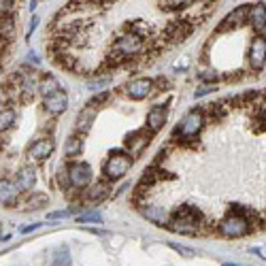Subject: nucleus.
Here are the masks:
<instances>
[{
    "label": "nucleus",
    "mask_w": 266,
    "mask_h": 266,
    "mask_svg": "<svg viewBox=\"0 0 266 266\" xmlns=\"http://www.w3.org/2000/svg\"><path fill=\"white\" fill-rule=\"evenodd\" d=\"M201 222H203L201 211H196L192 207H181L168 220V228L179 234H196L201 230Z\"/></svg>",
    "instance_id": "nucleus-1"
},
{
    "label": "nucleus",
    "mask_w": 266,
    "mask_h": 266,
    "mask_svg": "<svg viewBox=\"0 0 266 266\" xmlns=\"http://www.w3.org/2000/svg\"><path fill=\"white\" fill-rule=\"evenodd\" d=\"M143 39L137 34V32H128V34H121L119 39L113 43V58L115 60H128V58H135L143 51Z\"/></svg>",
    "instance_id": "nucleus-2"
},
{
    "label": "nucleus",
    "mask_w": 266,
    "mask_h": 266,
    "mask_svg": "<svg viewBox=\"0 0 266 266\" xmlns=\"http://www.w3.org/2000/svg\"><path fill=\"white\" fill-rule=\"evenodd\" d=\"M217 230L224 236H230V239H239V236H245L251 230V220L243 213H230L226 220L220 222Z\"/></svg>",
    "instance_id": "nucleus-3"
},
{
    "label": "nucleus",
    "mask_w": 266,
    "mask_h": 266,
    "mask_svg": "<svg viewBox=\"0 0 266 266\" xmlns=\"http://www.w3.org/2000/svg\"><path fill=\"white\" fill-rule=\"evenodd\" d=\"M130 166H132V158L117 151V154H111V158L104 162L102 173L107 175V179H119V177H123L128 173Z\"/></svg>",
    "instance_id": "nucleus-4"
},
{
    "label": "nucleus",
    "mask_w": 266,
    "mask_h": 266,
    "mask_svg": "<svg viewBox=\"0 0 266 266\" xmlns=\"http://www.w3.org/2000/svg\"><path fill=\"white\" fill-rule=\"evenodd\" d=\"M203 123H205V115L201 111H189L183 117L181 126L177 128V135H181L183 139H192L203 130Z\"/></svg>",
    "instance_id": "nucleus-5"
},
{
    "label": "nucleus",
    "mask_w": 266,
    "mask_h": 266,
    "mask_svg": "<svg viewBox=\"0 0 266 266\" xmlns=\"http://www.w3.org/2000/svg\"><path fill=\"white\" fill-rule=\"evenodd\" d=\"M266 64V39L255 36L249 45V66L253 71H262Z\"/></svg>",
    "instance_id": "nucleus-6"
},
{
    "label": "nucleus",
    "mask_w": 266,
    "mask_h": 266,
    "mask_svg": "<svg viewBox=\"0 0 266 266\" xmlns=\"http://www.w3.org/2000/svg\"><path fill=\"white\" fill-rule=\"evenodd\" d=\"M69 181L75 187H85L92 181V168L85 162H77L69 168Z\"/></svg>",
    "instance_id": "nucleus-7"
},
{
    "label": "nucleus",
    "mask_w": 266,
    "mask_h": 266,
    "mask_svg": "<svg viewBox=\"0 0 266 266\" xmlns=\"http://www.w3.org/2000/svg\"><path fill=\"white\" fill-rule=\"evenodd\" d=\"M53 154V141L51 139H39L34 141V143L30 145V149H28V156H30L34 162H43L45 158H49Z\"/></svg>",
    "instance_id": "nucleus-8"
},
{
    "label": "nucleus",
    "mask_w": 266,
    "mask_h": 266,
    "mask_svg": "<svg viewBox=\"0 0 266 266\" xmlns=\"http://www.w3.org/2000/svg\"><path fill=\"white\" fill-rule=\"evenodd\" d=\"M151 79H135V81H130L128 85H126V94L132 98V100H143V98H147L149 94H151Z\"/></svg>",
    "instance_id": "nucleus-9"
},
{
    "label": "nucleus",
    "mask_w": 266,
    "mask_h": 266,
    "mask_svg": "<svg viewBox=\"0 0 266 266\" xmlns=\"http://www.w3.org/2000/svg\"><path fill=\"white\" fill-rule=\"evenodd\" d=\"M147 145H149V135H147V130H137V132H132V135L126 139V147H128V151H130V158L143 154V149H145Z\"/></svg>",
    "instance_id": "nucleus-10"
},
{
    "label": "nucleus",
    "mask_w": 266,
    "mask_h": 266,
    "mask_svg": "<svg viewBox=\"0 0 266 266\" xmlns=\"http://www.w3.org/2000/svg\"><path fill=\"white\" fill-rule=\"evenodd\" d=\"M17 198H20V185L9 179H0V205H15Z\"/></svg>",
    "instance_id": "nucleus-11"
},
{
    "label": "nucleus",
    "mask_w": 266,
    "mask_h": 266,
    "mask_svg": "<svg viewBox=\"0 0 266 266\" xmlns=\"http://www.w3.org/2000/svg\"><path fill=\"white\" fill-rule=\"evenodd\" d=\"M66 107H69V96H66V94H64L62 90L45 98V109L49 111L51 115H58V113H64V111H66Z\"/></svg>",
    "instance_id": "nucleus-12"
},
{
    "label": "nucleus",
    "mask_w": 266,
    "mask_h": 266,
    "mask_svg": "<svg viewBox=\"0 0 266 266\" xmlns=\"http://www.w3.org/2000/svg\"><path fill=\"white\" fill-rule=\"evenodd\" d=\"M249 15V7H239L236 11H232L230 15L224 20V24L217 28V32H226V30H230V28H236V26H241L243 20Z\"/></svg>",
    "instance_id": "nucleus-13"
},
{
    "label": "nucleus",
    "mask_w": 266,
    "mask_h": 266,
    "mask_svg": "<svg viewBox=\"0 0 266 266\" xmlns=\"http://www.w3.org/2000/svg\"><path fill=\"white\" fill-rule=\"evenodd\" d=\"M249 22H251V28H253V30L258 32V36H260V32L266 28V7H264L262 3L253 5V7L249 9Z\"/></svg>",
    "instance_id": "nucleus-14"
},
{
    "label": "nucleus",
    "mask_w": 266,
    "mask_h": 266,
    "mask_svg": "<svg viewBox=\"0 0 266 266\" xmlns=\"http://www.w3.org/2000/svg\"><path fill=\"white\" fill-rule=\"evenodd\" d=\"M164 121H166V107H162V104H158V107H154L147 113V126L151 132H158L164 126Z\"/></svg>",
    "instance_id": "nucleus-15"
},
{
    "label": "nucleus",
    "mask_w": 266,
    "mask_h": 266,
    "mask_svg": "<svg viewBox=\"0 0 266 266\" xmlns=\"http://www.w3.org/2000/svg\"><path fill=\"white\" fill-rule=\"evenodd\" d=\"M145 215H147V220L156 222V224H162V226H168V220H170L168 211L162 207H149V209H145Z\"/></svg>",
    "instance_id": "nucleus-16"
},
{
    "label": "nucleus",
    "mask_w": 266,
    "mask_h": 266,
    "mask_svg": "<svg viewBox=\"0 0 266 266\" xmlns=\"http://www.w3.org/2000/svg\"><path fill=\"white\" fill-rule=\"evenodd\" d=\"M189 32H192V24L189 22H177L175 26H170V30H168L173 41H183Z\"/></svg>",
    "instance_id": "nucleus-17"
},
{
    "label": "nucleus",
    "mask_w": 266,
    "mask_h": 266,
    "mask_svg": "<svg viewBox=\"0 0 266 266\" xmlns=\"http://www.w3.org/2000/svg\"><path fill=\"white\" fill-rule=\"evenodd\" d=\"M51 266H71V251H69V247H58V249L53 251Z\"/></svg>",
    "instance_id": "nucleus-18"
},
{
    "label": "nucleus",
    "mask_w": 266,
    "mask_h": 266,
    "mask_svg": "<svg viewBox=\"0 0 266 266\" xmlns=\"http://www.w3.org/2000/svg\"><path fill=\"white\" fill-rule=\"evenodd\" d=\"M34 179V168H24L20 173V189H32Z\"/></svg>",
    "instance_id": "nucleus-19"
},
{
    "label": "nucleus",
    "mask_w": 266,
    "mask_h": 266,
    "mask_svg": "<svg viewBox=\"0 0 266 266\" xmlns=\"http://www.w3.org/2000/svg\"><path fill=\"white\" fill-rule=\"evenodd\" d=\"M39 90L45 94V98L47 96H51V94H55V92H60V85H58V81H55L53 77H47L41 85H39Z\"/></svg>",
    "instance_id": "nucleus-20"
},
{
    "label": "nucleus",
    "mask_w": 266,
    "mask_h": 266,
    "mask_svg": "<svg viewBox=\"0 0 266 266\" xmlns=\"http://www.w3.org/2000/svg\"><path fill=\"white\" fill-rule=\"evenodd\" d=\"M15 121V113L11 109L0 111V132H5L7 128H11V123Z\"/></svg>",
    "instance_id": "nucleus-21"
},
{
    "label": "nucleus",
    "mask_w": 266,
    "mask_h": 266,
    "mask_svg": "<svg viewBox=\"0 0 266 266\" xmlns=\"http://www.w3.org/2000/svg\"><path fill=\"white\" fill-rule=\"evenodd\" d=\"M92 115H94V109H85L81 115H79V119H77V130H81V132H85L90 128V121H92Z\"/></svg>",
    "instance_id": "nucleus-22"
},
{
    "label": "nucleus",
    "mask_w": 266,
    "mask_h": 266,
    "mask_svg": "<svg viewBox=\"0 0 266 266\" xmlns=\"http://www.w3.org/2000/svg\"><path fill=\"white\" fill-rule=\"evenodd\" d=\"M81 147H83L81 139L79 137H71L69 143H66V156H77L79 151H81Z\"/></svg>",
    "instance_id": "nucleus-23"
},
{
    "label": "nucleus",
    "mask_w": 266,
    "mask_h": 266,
    "mask_svg": "<svg viewBox=\"0 0 266 266\" xmlns=\"http://www.w3.org/2000/svg\"><path fill=\"white\" fill-rule=\"evenodd\" d=\"M109 192V187L104 185V183H98V185H94L90 189V201H100V198H104Z\"/></svg>",
    "instance_id": "nucleus-24"
},
{
    "label": "nucleus",
    "mask_w": 266,
    "mask_h": 266,
    "mask_svg": "<svg viewBox=\"0 0 266 266\" xmlns=\"http://www.w3.org/2000/svg\"><path fill=\"white\" fill-rule=\"evenodd\" d=\"M13 34V22H9L7 17L0 20V39H9Z\"/></svg>",
    "instance_id": "nucleus-25"
},
{
    "label": "nucleus",
    "mask_w": 266,
    "mask_h": 266,
    "mask_svg": "<svg viewBox=\"0 0 266 266\" xmlns=\"http://www.w3.org/2000/svg\"><path fill=\"white\" fill-rule=\"evenodd\" d=\"M111 98V94L109 92H100V94H96V96H94L90 102H88V107L90 109H96L98 107V104H102V102H107Z\"/></svg>",
    "instance_id": "nucleus-26"
},
{
    "label": "nucleus",
    "mask_w": 266,
    "mask_h": 266,
    "mask_svg": "<svg viewBox=\"0 0 266 266\" xmlns=\"http://www.w3.org/2000/svg\"><path fill=\"white\" fill-rule=\"evenodd\" d=\"M170 249H175L177 253L185 255V258H194V255H196L194 249H189V247H181V245H177V243H170Z\"/></svg>",
    "instance_id": "nucleus-27"
},
{
    "label": "nucleus",
    "mask_w": 266,
    "mask_h": 266,
    "mask_svg": "<svg viewBox=\"0 0 266 266\" xmlns=\"http://www.w3.org/2000/svg\"><path fill=\"white\" fill-rule=\"evenodd\" d=\"M187 5H192V3H160V7H162L164 11H181Z\"/></svg>",
    "instance_id": "nucleus-28"
},
{
    "label": "nucleus",
    "mask_w": 266,
    "mask_h": 266,
    "mask_svg": "<svg viewBox=\"0 0 266 266\" xmlns=\"http://www.w3.org/2000/svg\"><path fill=\"white\" fill-rule=\"evenodd\" d=\"M79 222L85 224V222H94V224H100L102 217L98 213H88V215H79Z\"/></svg>",
    "instance_id": "nucleus-29"
},
{
    "label": "nucleus",
    "mask_w": 266,
    "mask_h": 266,
    "mask_svg": "<svg viewBox=\"0 0 266 266\" xmlns=\"http://www.w3.org/2000/svg\"><path fill=\"white\" fill-rule=\"evenodd\" d=\"M47 201L45 196H36V198H32V201H28L26 203V209H34V207H39V205H43Z\"/></svg>",
    "instance_id": "nucleus-30"
},
{
    "label": "nucleus",
    "mask_w": 266,
    "mask_h": 266,
    "mask_svg": "<svg viewBox=\"0 0 266 266\" xmlns=\"http://www.w3.org/2000/svg\"><path fill=\"white\" fill-rule=\"evenodd\" d=\"M11 9H13V3H11V0H0V15L9 13Z\"/></svg>",
    "instance_id": "nucleus-31"
},
{
    "label": "nucleus",
    "mask_w": 266,
    "mask_h": 266,
    "mask_svg": "<svg viewBox=\"0 0 266 266\" xmlns=\"http://www.w3.org/2000/svg\"><path fill=\"white\" fill-rule=\"evenodd\" d=\"M73 211H55V213H49L47 220H62V217H69Z\"/></svg>",
    "instance_id": "nucleus-32"
},
{
    "label": "nucleus",
    "mask_w": 266,
    "mask_h": 266,
    "mask_svg": "<svg viewBox=\"0 0 266 266\" xmlns=\"http://www.w3.org/2000/svg\"><path fill=\"white\" fill-rule=\"evenodd\" d=\"M201 79H205V81H215V79H217V75H213V73H203V75H201Z\"/></svg>",
    "instance_id": "nucleus-33"
},
{
    "label": "nucleus",
    "mask_w": 266,
    "mask_h": 266,
    "mask_svg": "<svg viewBox=\"0 0 266 266\" xmlns=\"http://www.w3.org/2000/svg\"><path fill=\"white\" fill-rule=\"evenodd\" d=\"M36 226H39V224H32V226H24V228H22V232H30V230H34Z\"/></svg>",
    "instance_id": "nucleus-34"
},
{
    "label": "nucleus",
    "mask_w": 266,
    "mask_h": 266,
    "mask_svg": "<svg viewBox=\"0 0 266 266\" xmlns=\"http://www.w3.org/2000/svg\"><path fill=\"white\" fill-rule=\"evenodd\" d=\"M224 266H239V264H224Z\"/></svg>",
    "instance_id": "nucleus-35"
}]
</instances>
